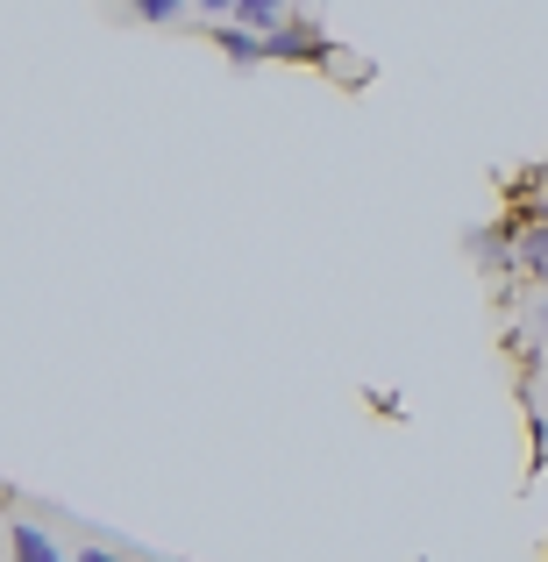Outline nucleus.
Segmentation results:
<instances>
[{
  "label": "nucleus",
  "mask_w": 548,
  "mask_h": 562,
  "mask_svg": "<svg viewBox=\"0 0 548 562\" xmlns=\"http://www.w3.org/2000/svg\"><path fill=\"white\" fill-rule=\"evenodd\" d=\"M264 43H271L278 65H335V36H328V29H314V22H292V14Z\"/></svg>",
  "instance_id": "obj_1"
},
{
  "label": "nucleus",
  "mask_w": 548,
  "mask_h": 562,
  "mask_svg": "<svg viewBox=\"0 0 548 562\" xmlns=\"http://www.w3.org/2000/svg\"><path fill=\"white\" fill-rule=\"evenodd\" d=\"M214 43H221V50H228V65H243V71L271 57V43H264L257 29H243V22H221V29H214Z\"/></svg>",
  "instance_id": "obj_2"
},
{
  "label": "nucleus",
  "mask_w": 548,
  "mask_h": 562,
  "mask_svg": "<svg viewBox=\"0 0 548 562\" xmlns=\"http://www.w3.org/2000/svg\"><path fill=\"white\" fill-rule=\"evenodd\" d=\"M8 549H14V562H71L51 535H43V527H29V520H14V527H8Z\"/></svg>",
  "instance_id": "obj_3"
},
{
  "label": "nucleus",
  "mask_w": 548,
  "mask_h": 562,
  "mask_svg": "<svg viewBox=\"0 0 548 562\" xmlns=\"http://www.w3.org/2000/svg\"><path fill=\"white\" fill-rule=\"evenodd\" d=\"M521 271L548 278V206H535V214H527V235H521Z\"/></svg>",
  "instance_id": "obj_4"
},
{
  "label": "nucleus",
  "mask_w": 548,
  "mask_h": 562,
  "mask_svg": "<svg viewBox=\"0 0 548 562\" xmlns=\"http://www.w3.org/2000/svg\"><path fill=\"white\" fill-rule=\"evenodd\" d=\"M228 22H243V29H257V36H271V29L286 22V0H235Z\"/></svg>",
  "instance_id": "obj_5"
},
{
  "label": "nucleus",
  "mask_w": 548,
  "mask_h": 562,
  "mask_svg": "<svg viewBox=\"0 0 548 562\" xmlns=\"http://www.w3.org/2000/svg\"><path fill=\"white\" fill-rule=\"evenodd\" d=\"M136 14H143V22H179L186 0H136Z\"/></svg>",
  "instance_id": "obj_6"
},
{
  "label": "nucleus",
  "mask_w": 548,
  "mask_h": 562,
  "mask_svg": "<svg viewBox=\"0 0 548 562\" xmlns=\"http://www.w3.org/2000/svg\"><path fill=\"white\" fill-rule=\"evenodd\" d=\"M71 562H122V555H114V549H79Z\"/></svg>",
  "instance_id": "obj_7"
},
{
  "label": "nucleus",
  "mask_w": 548,
  "mask_h": 562,
  "mask_svg": "<svg viewBox=\"0 0 548 562\" xmlns=\"http://www.w3.org/2000/svg\"><path fill=\"white\" fill-rule=\"evenodd\" d=\"M535 328H548V300H541V306H535Z\"/></svg>",
  "instance_id": "obj_8"
}]
</instances>
